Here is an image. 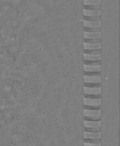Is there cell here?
Wrapping results in <instances>:
<instances>
[{
  "instance_id": "12",
  "label": "cell",
  "mask_w": 120,
  "mask_h": 146,
  "mask_svg": "<svg viewBox=\"0 0 120 146\" xmlns=\"http://www.w3.org/2000/svg\"><path fill=\"white\" fill-rule=\"evenodd\" d=\"M100 132H92L88 131H84L83 137L84 139H99L100 138L101 135Z\"/></svg>"
},
{
  "instance_id": "6",
  "label": "cell",
  "mask_w": 120,
  "mask_h": 146,
  "mask_svg": "<svg viewBox=\"0 0 120 146\" xmlns=\"http://www.w3.org/2000/svg\"><path fill=\"white\" fill-rule=\"evenodd\" d=\"M101 47V43H93L89 42H83V48L86 50H100Z\"/></svg>"
},
{
  "instance_id": "9",
  "label": "cell",
  "mask_w": 120,
  "mask_h": 146,
  "mask_svg": "<svg viewBox=\"0 0 120 146\" xmlns=\"http://www.w3.org/2000/svg\"><path fill=\"white\" fill-rule=\"evenodd\" d=\"M83 70L86 72H99L101 70V66L84 64Z\"/></svg>"
},
{
  "instance_id": "17",
  "label": "cell",
  "mask_w": 120,
  "mask_h": 146,
  "mask_svg": "<svg viewBox=\"0 0 120 146\" xmlns=\"http://www.w3.org/2000/svg\"><path fill=\"white\" fill-rule=\"evenodd\" d=\"M86 20L92 21H100V17H88L87 19Z\"/></svg>"
},
{
  "instance_id": "13",
  "label": "cell",
  "mask_w": 120,
  "mask_h": 146,
  "mask_svg": "<svg viewBox=\"0 0 120 146\" xmlns=\"http://www.w3.org/2000/svg\"><path fill=\"white\" fill-rule=\"evenodd\" d=\"M101 0H83V4L84 5H100Z\"/></svg>"
},
{
  "instance_id": "16",
  "label": "cell",
  "mask_w": 120,
  "mask_h": 146,
  "mask_svg": "<svg viewBox=\"0 0 120 146\" xmlns=\"http://www.w3.org/2000/svg\"><path fill=\"white\" fill-rule=\"evenodd\" d=\"M87 6L86 9H90V10H98L99 9L100 6L99 5H89L88 6L87 5H85Z\"/></svg>"
},
{
  "instance_id": "8",
  "label": "cell",
  "mask_w": 120,
  "mask_h": 146,
  "mask_svg": "<svg viewBox=\"0 0 120 146\" xmlns=\"http://www.w3.org/2000/svg\"><path fill=\"white\" fill-rule=\"evenodd\" d=\"M101 14L100 9L98 10H90L83 9V15L84 17H99Z\"/></svg>"
},
{
  "instance_id": "15",
  "label": "cell",
  "mask_w": 120,
  "mask_h": 146,
  "mask_svg": "<svg viewBox=\"0 0 120 146\" xmlns=\"http://www.w3.org/2000/svg\"><path fill=\"white\" fill-rule=\"evenodd\" d=\"M84 31L88 32H100L99 28H87L84 27Z\"/></svg>"
},
{
  "instance_id": "10",
  "label": "cell",
  "mask_w": 120,
  "mask_h": 146,
  "mask_svg": "<svg viewBox=\"0 0 120 146\" xmlns=\"http://www.w3.org/2000/svg\"><path fill=\"white\" fill-rule=\"evenodd\" d=\"M83 59L84 60L89 61H98L101 59V55L99 54H92L88 53H83Z\"/></svg>"
},
{
  "instance_id": "18",
  "label": "cell",
  "mask_w": 120,
  "mask_h": 146,
  "mask_svg": "<svg viewBox=\"0 0 120 146\" xmlns=\"http://www.w3.org/2000/svg\"><path fill=\"white\" fill-rule=\"evenodd\" d=\"M89 40H87V42L89 43H100L99 39H88Z\"/></svg>"
},
{
  "instance_id": "5",
  "label": "cell",
  "mask_w": 120,
  "mask_h": 146,
  "mask_svg": "<svg viewBox=\"0 0 120 146\" xmlns=\"http://www.w3.org/2000/svg\"><path fill=\"white\" fill-rule=\"evenodd\" d=\"M83 26L87 28H99L101 26L100 21H92L88 20H83Z\"/></svg>"
},
{
  "instance_id": "3",
  "label": "cell",
  "mask_w": 120,
  "mask_h": 146,
  "mask_svg": "<svg viewBox=\"0 0 120 146\" xmlns=\"http://www.w3.org/2000/svg\"><path fill=\"white\" fill-rule=\"evenodd\" d=\"M83 79L84 83H98L101 82V76L100 75L96 76H89V75H84Z\"/></svg>"
},
{
  "instance_id": "11",
  "label": "cell",
  "mask_w": 120,
  "mask_h": 146,
  "mask_svg": "<svg viewBox=\"0 0 120 146\" xmlns=\"http://www.w3.org/2000/svg\"><path fill=\"white\" fill-rule=\"evenodd\" d=\"M100 32H88L83 31V38L84 39H100Z\"/></svg>"
},
{
  "instance_id": "14",
  "label": "cell",
  "mask_w": 120,
  "mask_h": 146,
  "mask_svg": "<svg viewBox=\"0 0 120 146\" xmlns=\"http://www.w3.org/2000/svg\"><path fill=\"white\" fill-rule=\"evenodd\" d=\"M83 146H101L100 143H83Z\"/></svg>"
},
{
  "instance_id": "2",
  "label": "cell",
  "mask_w": 120,
  "mask_h": 146,
  "mask_svg": "<svg viewBox=\"0 0 120 146\" xmlns=\"http://www.w3.org/2000/svg\"><path fill=\"white\" fill-rule=\"evenodd\" d=\"M101 99H92V98H83V104L86 106H90L94 107H98L100 105Z\"/></svg>"
},
{
  "instance_id": "1",
  "label": "cell",
  "mask_w": 120,
  "mask_h": 146,
  "mask_svg": "<svg viewBox=\"0 0 120 146\" xmlns=\"http://www.w3.org/2000/svg\"><path fill=\"white\" fill-rule=\"evenodd\" d=\"M83 115L86 117H88L92 119H99L101 115V111L100 110H87L84 109Z\"/></svg>"
},
{
  "instance_id": "7",
  "label": "cell",
  "mask_w": 120,
  "mask_h": 146,
  "mask_svg": "<svg viewBox=\"0 0 120 146\" xmlns=\"http://www.w3.org/2000/svg\"><path fill=\"white\" fill-rule=\"evenodd\" d=\"M83 126L84 127L90 128H100L101 126V121H89L84 120L83 121Z\"/></svg>"
},
{
  "instance_id": "4",
  "label": "cell",
  "mask_w": 120,
  "mask_h": 146,
  "mask_svg": "<svg viewBox=\"0 0 120 146\" xmlns=\"http://www.w3.org/2000/svg\"><path fill=\"white\" fill-rule=\"evenodd\" d=\"M83 91L85 94L97 95H99L101 93V88L100 87H84Z\"/></svg>"
}]
</instances>
